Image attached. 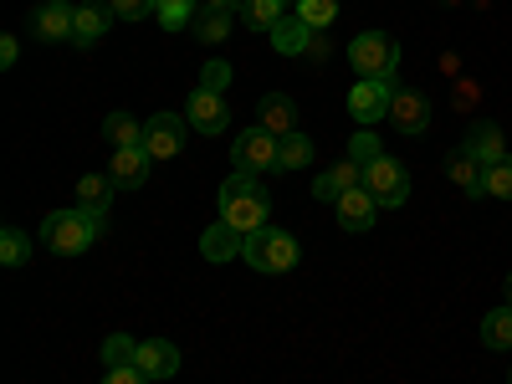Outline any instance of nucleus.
<instances>
[{
  "label": "nucleus",
  "mask_w": 512,
  "mask_h": 384,
  "mask_svg": "<svg viewBox=\"0 0 512 384\" xmlns=\"http://www.w3.org/2000/svg\"><path fill=\"white\" fill-rule=\"evenodd\" d=\"M216 205H221V221H226V226H236L241 236H251L256 226H267L272 195H267V185L256 180V175H241V169H231V180L221 185Z\"/></svg>",
  "instance_id": "1"
},
{
  "label": "nucleus",
  "mask_w": 512,
  "mask_h": 384,
  "mask_svg": "<svg viewBox=\"0 0 512 384\" xmlns=\"http://www.w3.org/2000/svg\"><path fill=\"white\" fill-rule=\"evenodd\" d=\"M98 236H103V216H93V210H77V205L52 210V216L41 221V241H47V251H57V256H82Z\"/></svg>",
  "instance_id": "2"
},
{
  "label": "nucleus",
  "mask_w": 512,
  "mask_h": 384,
  "mask_svg": "<svg viewBox=\"0 0 512 384\" xmlns=\"http://www.w3.org/2000/svg\"><path fill=\"white\" fill-rule=\"evenodd\" d=\"M241 256H246V267L277 277V272H292L303 251H297V236H287V231H277V226H256V231L241 241Z\"/></svg>",
  "instance_id": "3"
},
{
  "label": "nucleus",
  "mask_w": 512,
  "mask_h": 384,
  "mask_svg": "<svg viewBox=\"0 0 512 384\" xmlns=\"http://www.w3.org/2000/svg\"><path fill=\"white\" fill-rule=\"evenodd\" d=\"M349 62L359 77H390L395 82V67H400V47L390 31H359L349 41Z\"/></svg>",
  "instance_id": "4"
},
{
  "label": "nucleus",
  "mask_w": 512,
  "mask_h": 384,
  "mask_svg": "<svg viewBox=\"0 0 512 384\" xmlns=\"http://www.w3.org/2000/svg\"><path fill=\"white\" fill-rule=\"evenodd\" d=\"M364 190L379 200V210H400L410 200V175L390 159V154H379L369 169H364Z\"/></svg>",
  "instance_id": "5"
},
{
  "label": "nucleus",
  "mask_w": 512,
  "mask_h": 384,
  "mask_svg": "<svg viewBox=\"0 0 512 384\" xmlns=\"http://www.w3.org/2000/svg\"><path fill=\"white\" fill-rule=\"evenodd\" d=\"M395 82L390 77H359L354 88H349V113L359 118V128L379 123V118H390V103H395Z\"/></svg>",
  "instance_id": "6"
},
{
  "label": "nucleus",
  "mask_w": 512,
  "mask_h": 384,
  "mask_svg": "<svg viewBox=\"0 0 512 384\" xmlns=\"http://www.w3.org/2000/svg\"><path fill=\"white\" fill-rule=\"evenodd\" d=\"M231 159H236L241 175H267V169H277V139L267 128H246V134H236Z\"/></svg>",
  "instance_id": "7"
},
{
  "label": "nucleus",
  "mask_w": 512,
  "mask_h": 384,
  "mask_svg": "<svg viewBox=\"0 0 512 384\" xmlns=\"http://www.w3.org/2000/svg\"><path fill=\"white\" fill-rule=\"evenodd\" d=\"M185 118L180 113H154L149 123H144V154L149 159H175L180 149H185Z\"/></svg>",
  "instance_id": "8"
},
{
  "label": "nucleus",
  "mask_w": 512,
  "mask_h": 384,
  "mask_svg": "<svg viewBox=\"0 0 512 384\" xmlns=\"http://www.w3.org/2000/svg\"><path fill=\"white\" fill-rule=\"evenodd\" d=\"M185 123L195 128V134H205V139L226 134V123H231L226 98H221V93H205V88H195V93H190V103H185Z\"/></svg>",
  "instance_id": "9"
},
{
  "label": "nucleus",
  "mask_w": 512,
  "mask_h": 384,
  "mask_svg": "<svg viewBox=\"0 0 512 384\" xmlns=\"http://www.w3.org/2000/svg\"><path fill=\"white\" fill-rule=\"evenodd\" d=\"M72 21H77L72 0H41V6L31 11V31H36L41 41H67V36H72Z\"/></svg>",
  "instance_id": "10"
},
{
  "label": "nucleus",
  "mask_w": 512,
  "mask_h": 384,
  "mask_svg": "<svg viewBox=\"0 0 512 384\" xmlns=\"http://www.w3.org/2000/svg\"><path fill=\"white\" fill-rule=\"evenodd\" d=\"M390 123L400 134H425V128H431V98L415 93V88H400L395 103H390Z\"/></svg>",
  "instance_id": "11"
},
{
  "label": "nucleus",
  "mask_w": 512,
  "mask_h": 384,
  "mask_svg": "<svg viewBox=\"0 0 512 384\" xmlns=\"http://www.w3.org/2000/svg\"><path fill=\"white\" fill-rule=\"evenodd\" d=\"M338 226H344V231H354V236H364L369 226H374V216H379V200L359 185V190H344V195H338Z\"/></svg>",
  "instance_id": "12"
},
{
  "label": "nucleus",
  "mask_w": 512,
  "mask_h": 384,
  "mask_svg": "<svg viewBox=\"0 0 512 384\" xmlns=\"http://www.w3.org/2000/svg\"><path fill=\"white\" fill-rule=\"evenodd\" d=\"M134 364H139L149 379H175V374H180V349L169 344V338H144L139 354H134Z\"/></svg>",
  "instance_id": "13"
},
{
  "label": "nucleus",
  "mask_w": 512,
  "mask_h": 384,
  "mask_svg": "<svg viewBox=\"0 0 512 384\" xmlns=\"http://www.w3.org/2000/svg\"><path fill=\"white\" fill-rule=\"evenodd\" d=\"M256 128H267L272 139L297 134V103H292L287 93H267V98H262V108H256Z\"/></svg>",
  "instance_id": "14"
},
{
  "label": "nucleus",
  "mask_w": 512,
  "mask_h": 384,
  "mask_svg": "<svg viewBox=\"0 0 512 384\" xmlns=\"http://www.w3.org/2000/svg\"><path fill=\"white\" fill-rule=\"evenodd\" d=\"M466 154H472L482 169L487 164H497V159H507V149H502V128L492 123V118H477L472 128H466V144H461Z\"/></svg>",
  "instance_id": "15"
},
{
  "label": "nucleus",
  "mask_w": 512,
  "mask_h": 384,
  "mask_svg": "<svg viewBox=\"0 0 512 384\" xmlns=\"http://www.w3.org/2000/svg\"><path fill=\"white\" fill-rule=\"evenodd\" d=\"M108 175H113L118 190H139V185L149 180V154H144V149H113Z\"/></svg>",
  "instance_id": "16"
},
{
  "label": "nucleus",
  "mask_w": 512,
  "mask_h": 384,
  "mask_svg": "<svg viewBox=\"0 0 512 384\" xmlns=\"http://www.w3.org/2000/svg\"><path fill=\"white\" fill-rule=\"evenodd\" d=\"M308 41H313V26L297 16V11H287V16L272 26V47H277L282 57H308Z\"/></svg>",
  "instance_id": "17"
},
{
  "label": "nucleus",
  "mask_w": 512,
  "mask_h": 384,
  "mask_svg": "<svg viewBox=\"0 0 512 384\" xmlns=\"http://www.w3.org/2000/svg\"><path fill=\"white\" fill-rule=\"evenodd\" d=\"M446 175H451V185H456V190H466L472 200H477V195H487V169H482L472 154H466V149H456V154L446 159Z\"/></svg>",
  "instance_id": "18"
},
{
  "label": "nucleus",
  "mask_w": 512,
  "mask_h": 384,
  "mask_svg": "<svg viewBox=\"0 0 512 384\" xmlns=\"http://www.w3.org/2000/svg\"><path fill=\"white\" fill-rule=\"evenodd\" d=\"M108 21H113L108 6H93V0H82V6H77V21H72V41H77V47H93V41H103Z\"/></svg>",
  "instance_id": "19"
},
{
  "label": "nucleus",
  "mask_w": 512,
  "mask_h": 384,
  "mask_svg": "<svg viewBox=\"0 0 512 384\" xmlns=\"http://www.w3.org/2000/svg\"><path fill=\"white\" fill-rule=\"evenodd\" d=\"M190 26H195V36L205 41V47H216V41H226V36L236 31V11H231V6H205Z\"/></svg>",
  "instance_id": "20"
},
{
  "label": "nucleus",
  "mask_w": 512,
  "mask_h": 384,
  "mask_svg": "<svg viewBox=\"0 0 512 384\" xmlns=\"http://www.w3.org/2000/svg\"><path fill=\"white\" fill-rule=\"evenodd\" d=\"M103 139L113 149H144V123L134 113H108L103 118Z\"/></svg>",
  "instance_id": "21"
},
{
  "label": "nucleus",
  "mask_w": 512,
  "mask_h": 384,
  "mask_svg": "<svg viewBox=\"0 0 512 384\" xmlns=\"http://www.w3.org/2000/svg\"><path fill=\"white\" fill-rule=\"evenodd\" d=\"M113 175H108V169H103V175H82L77 180V210H93V216H103V210H108V200H113Z\"/></svg>",
  "instance_id": "22"
},
{
  "label": "nucleus",
  "mask_w": 512,
  "mask_h": 384,
  "mask_svg": "<svg viewBox=\"0 0 512 384\" xmlns=\"http://www.w3.org/2000/svg\"><path fill=\"white\" fill-rule=\"evenodd\" d=\"M241 231L236 226H226V221H216V226H210L205 231V241H200V251H205V262H226V256H236L241 251Z\"/></svg>",
  "instance_id": "23"
},
{
  "label": "nucleus",
  "mask_w": 512,
  "mask_h": 384,
  "mask_svg": "<svg viewBox=\"0 0 512 384\" xmlns=\"http://www.w3.org/2000/svg\"><path fill=\"white\" fill-rule=\"evenodd\" d=\"M236 16H241L251 31H272V26L287 16V0H241Z\"/></svg>",
  "instance_id": "24"
},
{
  "label": "nucleus",
  "mask_w": 512,
  "mask_h": 384,
  "mask_svg": "<svg viewBox=\"0 0 512 384\" xmlns=\"http://www.w3.org/2000/svg\"><path fill=\"white\" fill-rule=\"evenodd\" d=\"M308 164H313V139L308 134L277 139V169H308Z\"/></svg>",
  "instance_id": "25"
},
{
  "label": "nucleus",
  "mask_w": 512,
  "mask_h": 384,
  "mask_svg": "<svg viewBox=\"0 0 512 384\" xmlns=\"http://www.w3.org/2000/svg\"><path fill=\"white\" fill-rule=\"evenodd\" d=\"M154 16L164 31H185L200 11H195V0H154Z\"/></svg>",
  "instance_id": "26"
},
{
  "label": "nucleus",
  "mask_w": 512,
  "mask_h": 384,
  "mask_svg": "<svg viewBox=\"0 0 512 384\" xmlns=\"http://www.w3.org/2000/svg\"><path fill=\"white\" fill-rule=\"evenodd\" d=\"M482 344L487 349H512V308H497L482 318Z\"/></svg>",
  "instance_id": "27"
},
{
  "label": "nucleus",
  "mask_w": 512,
  "mask_h": 384,
  "mask_svg": "<svg viewBox=\"0 0 512 384\" xmlns=\"http://www.w3.org/2000/svg\"><path fill=\"white\" fill-rule=\"evenodd\" d=\"M26 256H31V236L21 226L0 231V262H6V267H26Z\"/></svg>",
  "instance_id": "28"
},
{
  "label": "nucleus",
  "mask_w": 512,
  "mask_h": 384,
  "mask_svg": "<svg viewBox=\"0 0 512 384\" xmlns=\"http://www.w3.org/2000/svg\"><path fill=\"white\" fill-rule=\"evenodd\" d=\"M297 16H303L313 31H328L338 21V0H297Z\"/></svg>",
  "instance_id": "29"
},
{
  "label": "nucleus",
  "mask_w": 512,
  "mask_h": 384,
  "mask_svg": "<svg viewBox=\"0 0 512 384\" xmlns=\"http://www.w3.org/2000/svg\"><path fill=\"white\" fill-rule=\"evenodd\" d=\"M134 354H139V344H134L128 333H108V338H103V359H108V369L134 364Z\"/></svg>",
  "instance_id": "30"
},
{
  "label": "nucleus",
  "mask_w": 512,
  "mask_h": 384,
  "mask_svg": "<svg viewBox=\"0 0 512 384\" xmlns=\"http://www.w3.org/2000/svg\"><path fill=\"white\" fill-rule=\"evenodd\" d=\"M487 195L492 200H512V159L487 164Z\"/></svg>",
  "instance_id": "31"
},
{
  "label": "nucleus",
  "mask_w": 512,
  "mask_h": 384,
  "mask_svg": "<svg viewBox=\"0 0 512 384\" xmlns=\"http://www.w3.org/2000/svg\"><path fill=\"white\" fill-rule=\"evenodd\" d=\"M231 72H236L231 62H205L195 88H205V93H226V88H231Z\"/></svg>",
  "instance_id": "32"
},
{
  "label": "nucleus",
  "mask_w": 512,
  "mask_h": 384,
  "mask_svg": "<svg viewBox=\"0 0 512 384\" xmlns=\"http://www.w3.org/2000/svg\"><path fill=\"white\" fill-rule=\"evenodd\" d=\"M379 154H384V149H379V139H374V134H369V128H359V134H354V139H349V159H359V164H364V169H369V164H374V159H379Z\"/></svg>",
  "instance_id": "33"
},
{
  "label": "nucleus",
  "mask_w": 512,
  "mask_h": 384,
  "mask_svg": "<svg viewBox=\"0 0 512 384\" xmlns=\"http://www.w3.org/2000/svg\"><path fill=\"white\" fill-rule=\"evenodd\" d=\"M103 6L113 11V21H144L154 11V0H103Z\"/></svg>",
  "instance_id": "34"
},
{
  "label": "nucleus",
  "mask_w": 512,
  "mask_h": 384,
  "mask_svg": "<svg viewBox=\"0 0 512 384\" xmlns=\"http://www.w3.org/2000/svg\"><path fill=\"white\" fill-rule=\"evenodd\" d=\"M338 195H344V185L333 180V169H323V175L313 180V200H323V205H338Z\"/></svg>",
  "instance_id": "35"
},
{
  "label": "nucleus",
  "mask_w": 512,
  "mask_h": 384,
  "mask_svg": "<svg viewBox=\"0 0 512 384\" xmlns=\"http://www.w3.org/2000/svg\"><path fill=\"white\" fill-rule=\"evenodd\" d=\"M103 384H149V374H144L139 364H118V369L103 374Z\"/></svg>",
  "instance_id": "36"
},
{
  "label": "nucleus",
  "mask_w": 512,
  "mask_h": 384,
  "mask_svg": "<svg viewBox=\"0 0 512 384\" xmlns=\"http://www.w3.org/2000/svg\"><path fill=\"white\" fill-rule=\"evenodd\" d=\"M16 57H21V41L16 36H0V67H16Z\"/></svg>",
  "instance_id": "37"
},
{
  "label": "nucleus",
  "mask_w": 512,
  "mask_h": 384,
  "mask_svg": "<svg viewBox=\"0 0 512 384\" xmlns=\"http://www.w3.org/2000/svg\"><path fill=\"white\" fill-rule=\"evenodd\" d=\"M328 52H333V47H328V36H323V31H313V41H308V57H318V62H323Z\"/></svg>",
  "instance_id": "38"
},
{
  "label": "nucleus",
  "mask_w": 512,
  "mask_h": 384,
  "mask_svg": "<svg viewBox=\"0 0 512 384\" xmlns=\"http://www.w3.org/2000/svg\"><path fill=\"white\" fill-rule=\"evenodd\" d=\"M200 6H231V11H236V6H241V0H200Z\"/></svg>",
  "instance_id": "39"
},
{
  "label": "nucleus",
  "mask_w": 512,
  "mask_h": 384,
  "mask_svg": "<svg viewBox=\"0 0 512 384\" xmlns=\"http://www.w3.org/2000/svg\"><path fill=\"white\" fill-rule=\"evenodd\" d=\"M507 308H512V277H507Z\"/></svg>",
  "instance_id": "40"
}]
</instances>
